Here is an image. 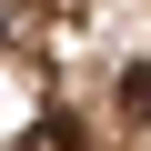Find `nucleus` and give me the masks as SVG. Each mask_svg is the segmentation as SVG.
<instances>
[{
  "mask_svg": "<svg viewBox=\"0 0 151 151\" xmlns=\"http://www.w3.org/2000/svg\"><path fill=\"white\" fill-rule=\"evenodd\" d=\"M20 151H81V141H70V121L50 111V121H30V141H20Z\"/></svg>",
  "mask_w": 151,
  "mask_h": 151,
  "instance_id": "nucleus-1",
  "label": "nucleus"
}]
</instances>
